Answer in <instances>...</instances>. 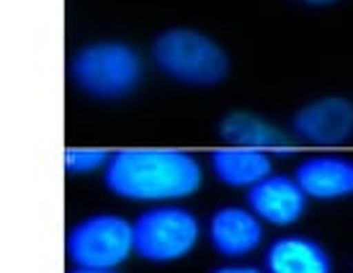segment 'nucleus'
I'll list each match as a JSON object with an SVG mask.
<instances>
[{"label": "nucleus", "instance_id": "nucleus-1", "mask_svg": "<svg viewBox=\"0 0 353 273\" xmlns=\"http://www.w3.org/2000/svg\"><path fill=\"white\" fill-rule=\"evenodd\" d=\"M204 181L201 163L183 150L129 147L108 155L103 185L119 199L139 204H173L196 194Z\"/></svg>", "mask_w": 353, "mask_h": 273}, {"label": "nucleus", "instance_id": "nucleus-2", "mask_svg": "<svg viewBox=\"0 0 353 273\" xmlns=\"http://www.w3.org/2000/svg\"><path fill=\"white\" fill-rule=\"evenodd\" d=\"M142 78V57L137 49L124 41H90L70 59V80L80 93L96 101H119L132 96Z\"/></svg>", "mask_w": 353, "mask_h": 273}, {"label": "nucleus", "instance_id": "nucleus-3", "mask_svg": "<svg viewBox=\"0 0 353 273\" xmlns=\"http://www.w3.org/2000/svg\"><path fill=\"white\" fill-rule=\"evenodd\" d=\"M155 68L183 85H216L230 75V57L212 37L194 29H168L150 47Z\"/></svg>", "mask_w": 353, "mask_h": 273}, {"label": "nucleus", "instance_id": "nucleus-4", "mask_svg": "<svg viewBox=\"0 0 353 273\" xmlns=\"http://www.w3.org/2000/svg\"><path fill=\"white\" fill-rule=\"evenodd\" d=\"M201 240L196 214L178 204H152L132 222V250L148 263H176Z\"/></svg>", "mask_w": 353, "mask_h": 273}, {"label": "nucleus", "instance_id": "nucleus-5", "mask_svg": "<svg viewBox=\"0 0 353 273\" xmlns=\"http://www.w3.org/2000/svg\"><path fill=\"white\" fill-rule=\"evenodd\" d=\"M65 253L75 268H119L132 250V222L119 214H88L68 230Z\"/></svg>", "mask_w": 353, "mask_h": 273}, {"label": "nucleus", "instance_id": "nucleus-6", "mask_svg": "<svg viewBox=\"0 0 353 273\" xmlns=\"http://www.w3.org/2000/svg\"><path fill=\"white\" fill-rule=\"evenodd\" d=\"M292 132L310 145H343L353 136V103L343 96H323L296 111Z\"/></svg>", "mask_w": 353, "mask_h": 273}, {"label": "nucleus", "instance_id": "nucleus-7", "mask_svg": "<svg viewBox=\"0 0 353 273\" xmlns=\"http://www.w3.org/2000/svg\"><path fill=\"white\" fill-rule=\"evenodd\" d=\"M248 209L261 222L274 227H289L302 219L307 209V196L289 176H265L248 188Z\"/></svg>", "mask_w": 353, "mask_h": 273}, {"label": "nucleus", "instance_id": "nucleus-8", "mask_svg": "<svg viewBox=\"0 0 353 273\" xmlns=\"http://www.w3.org/2000/svg\"><path fill=\"white\" fill-rule=\"evenodd\" d=\"M206 234L222 258H245L263 243V222L248 206H222L209 216Z\"/></svg>", "mask_w": 353, "mask_h": 273}, {"label": "nucleus", "instance_id": "nucleus-9", "mask_svg": "<svg viewBox=\"0 0 353 273\" xmlns=\"http://www.w3.org/2000/svg\"><path fill=\"white\" fill-rule=\"evenodd\" d=\"M296 185L307 199L333 201L353 194V160L338 155H314L296 165Z\"/></svg>", "mask_w": 353, "mask_h": 273}, {"label": "nucleus", "instance_id": "nucleus-10", "mask_svg": "<svg viewBox=\"0 0 353 273\" xmlns=\"http://www.w3.org/2000/svg\"><path fill=\"white\" fill-rule=\"evenodd\" d=\"M265 273H333V258L312 237L286 234L268 245Z\"/></svg>", "mask_w": 353, "mask_h": 273}, {"label": "nucleus", "instance_id": "nucleus-11", "mask_svg": "<svg viewBox=\"0 0 353 273\" xmlns=\"http://www.w3.org/2000/svg\"><path fill=\"white\" fill-rule=\"evenodd\" d=\"M209 168L219 183L230 188H250L265 176H271V157L261 150L248 147H219L209 155Z\"/></svg>", "mask_w": 353, "mask_h": 273}, {"label": "nucleus", "instance_id": "nucleus-12", "mask_svg": "<svg viewBox=\"0 0 353 273\" xmlns=\"http://www.w3.org/2000/svg\"><path fill=\"white\" fill-rule=\"evenodd\" d=\"M219 136L230 147H248L261 152H286L289 139L271 121L248 114V111H232L219 121Z\"/></svg>", "mask_w": 353, "mask_h": 273}, {"label": "nucleus", "instance_id": "nucleus-13", "mask_svg": "<svg viewBox=\"0 0 353 273\" xmlns=\"http://www.w3.org/2000/svg\"><path fill=\"white\" fill-rule=\"evenodd\" d=\"M108 150L99 147H68L65 150V170L70 176H85V173H96L103 170L108 163Z\"/></svg>", "mask_w": 353, "mask_h": 273}, {"label": "nucleus", "instance_id": "nucleus-14", "mask_svg": "<svg viewBox=\"0 0 353 273\" xmlns=\"http://www.w3.org/2000/svg\"><path fill=\"white\" fill-rule=\"evenodd\" d=\"M212 273H263L255 265H245V263H230V265H219Z\"/></svg>", "mask_w": 353, "mask_h": 273}, {"label": "nucleus", "instance_id": "nucleus-15", "mask_svg": "<svg viewBox=\"0 0 353 273\" xmlns=\"http://www.w3.org/2000/svg\"><path fill=\"white\" fill-rule=\"evenodd\" d=\"M70 273H119L117 268H72Z\"/></svg>", "mask_w": 353, "mask_h": 273}, {"label": "nucleus", "instance_id": "nucleus-16", "mask_svg": "<svg viewBox=\"0 0 353 273\" xmlns=\"http://www.w3.org/2000/svg\"><path fill=\"white\" fill-rule=\"evenodd\" d=\"M299 3H304V6H330L335 0H299Z\"/></svg>", "mask_w": 353, "mask_h": 273}]
</instances>
